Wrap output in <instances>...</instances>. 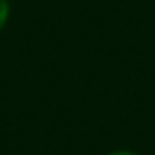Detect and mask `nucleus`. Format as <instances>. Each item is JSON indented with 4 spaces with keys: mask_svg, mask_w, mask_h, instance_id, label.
Wrapping results in <instances>:
<instances>
[{
    "mask_svg": "<svg viewBox=\"0 0 155 155\" xmlns=\"http://www.w3.org/2000/svg\"><path fill=\"white\" fill-rule=\"evenodd\" d=\"M108 155H140L137 151H130V150H117V151H111Z\"/></svg>",
    "mask_w": 155,
    "mask_h": 155,
    "instance_id": "2",
    "label": "nucleus"
},
{
    "mask_svg": "<svg viewBox=\"0 0 155 155\" xmlns=\"http://www.w3.org/2000/svg\"><path fill=\"white\" fill-rule=\"evenodd\" d=\"M11 17V4L9 0H0V31H2Z\"/></svg>",
    "mask_w": 155,
    "mask_h": 155,
    "instance_id": "1",
    "label": "nucleus"
}]
</instances>
